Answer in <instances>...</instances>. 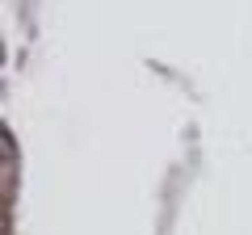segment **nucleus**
Wrapping results in <instances>:
<instances>
[]
</instances>
